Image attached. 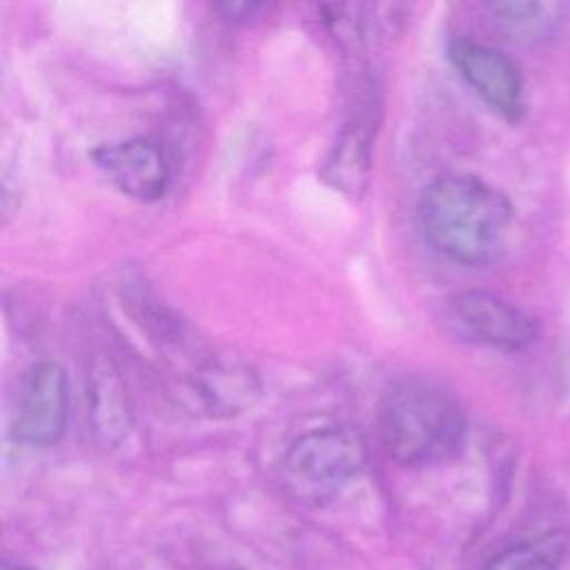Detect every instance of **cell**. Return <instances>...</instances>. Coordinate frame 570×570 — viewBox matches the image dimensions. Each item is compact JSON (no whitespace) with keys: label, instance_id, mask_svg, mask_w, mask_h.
Segmentation results:
<instances>
[{"label":"cell","instance_id":"ba28073f","mask_svg":"<svg viewBox=\"0 0 570 570\" xmlns=\"http://www.w3.org/2000/svg\"><path fill=\"white\" fill-rule=\"evenodd\" d=\"M94 165L125 196L154 203L160 200L171 185V167L163 147L145 136L98 145L91 149Z\"/></svg>","mask_w":570,"mask_h":570},{"label":"cell","instance_id":"4fadbf2b","mask_svg":"<svg viewBox=\"0 0 570 570\" xmlns=\"http://www.w3.org/2000/svg\"><path fill=\"white\" fill-rule=\"evenodd\" d=\"M216 9L223 11L227 18H249L256 11H261L263 4H256V2H225V4H218Z\"/></svg>","mask_w":570,"mask_h":570},{"label":"cell","instance_id":"5bb4252c","mask_svg":"<svg viewBox=\"0 0 570 570\" xmlns=\"http://www.w3.org/2000/svg\"><path fill=\"white\" fill-rule=\"evenodd\" d=\"M2 570H33V568H27V566H20V563H4Z\"/></svg>","mask_w":570,"mask_h":570},{"label":"cell","instance_id":"8992f818","mask_svg":"<svg viewBox=\"0 0 570 570\" xmlns=\"http://www.w3.org/2000/svg\"><path fill=\"white\" fill-rule=\"evenodd\" d=\"M379 127L381 100L376 94H367L352 105L321 163L323 183L347 200H361L370 187Z\"/></svg>","mask_w":570,"mask_h":570},{"label":"cell","instance_id":"7c38bea8","mask_svg":"<svg viewBox=\"0 0 570 570\" xmlns=\"http://www.w3.org/2000/svg\"><path fill=\"white\" fill-rule=\"evenodd\" d=\"M481 570H570V530H550L512 543Z\"/></svg>","mask_w":570,"mask_h":570},{"label":"cell","instance_id":"30bf717a","mask_svg":"<svg viewBox=\"0 0 570 570\" xmlns=\"http://www.w3.org/2000/svg\"><path fill=\"white\" fill-rule=\"evenodd\" d=\"M194 394L212 414H238L258 396L256 374L240 363L212 361L194 379Z\"/></svg>","mask_w":570,"mask_h":570},{"label":"cell","instance_id":"8fae6325","mask_svg":"<svg viewBox=\"0 0 570 570\" xmlns=\"http://www.w3.org/2000/svg\"><path fill=\"white\" fill-rule=\"evenodd\" d=\"M488 13L494 24L519 42H543L552 38L563 18L566 7L559 2H530V0H508V2H490Z\"/></svg>","mask_w":570,"mask_h":570},{"label":"cell","instance_id":"52a82bcc","mask_svg":"<svg viewBox=\"0 0 570 570\" xmlns=\"http://www.w3.org/2000/svg\"><path fill=\"white\" fill-rule=\"evenodd\" d=\"M448 58L465 85L501 118L519 122L525 114V82L519 65L497 47L472 38H452Z\"/></svg>","mask_w":570,"mask_h":570},{"label":"cell","instance_id":"7a4b0ae2","mask_svg":"<svg viewBox=\"0 0 570 570\" xmlns=\"http://www.w3.org/2000/svg\"><path fill=\"white\" fill-rule=\"evenodd\" d=\"M376 425L385 454L407 468L448 461L465 436V416L456 399L419 379L399 381L383 394Z\"/></svg>","mask_w":570,"mask_h":570},{"label":"cell","instance_id":"3957f363","mask_svg":"<svg viewBox=\"0 0 570 570\" xmlns=\"http://www.w3.org/2000/svg\"><path fill=\"white\" fill-rule=\"evenodd\" d=\"M367 445L350 425H325L301 434L281 461L283 490L303 505H325L365 468Z\"/></svg>","mask_w":570,"mask_h":570},{"label":"cell","instance_id":"5b68a950","mask_svg":"<svg viewBox=\"0 0 570 570\" xmlns=\"http://www.w3.org/2000/svg\"><path fill=\"white\" fill-rule=\"evenodd\" d=\"M67 419L69 383L65 367L53 361L33 363L18 383L11 436L31 448H51L65 436Z\"/></svg>","mask_w":570,"mask_h":570},{"label":"cell","instance_id":"9c48e42d","mask_svg":"<svg viewBox=\"0 0 570 570\" xmlns=\"http://www.w3.org/2000/svg\"><path fill=\"white\" fill-rule=\"evenodd\" d=\"M87 416L105 445L122 441L131 428L127 394L111 361L98 356L87 370Z\"/></svg>","mask_w":570,"mask_h":570},{"label":"cell","instance_id":"277c9868","mask_svg":"<svg viewBox=\"0 0 570 570\" xmlns=\"http://www.w3.org/2000/svg\"><path fill=\"white\" fill-rule=\"evenodd\" d=\"M445 316L463 341L503 352L525 350L539 336V325L525 309L485 289L452 294Z\"/></svg>","mask_w":570,"mask_h":570},{"label":"cell","instance_id":"6da1fadb","mask_svg":"<svg viewBox=\"0 0 570 570\" xmlns=\"http://www.w3.org/2000/svg\"><path fill=\"white\" fill-rule=\"evenodd\" d=\"M510 198L474 174H441L419 198V223L425 240L452 263L483 267L494 263L512 229Z\"/></svg>","mask_w":570,"mask_h":570}]
</instances>
